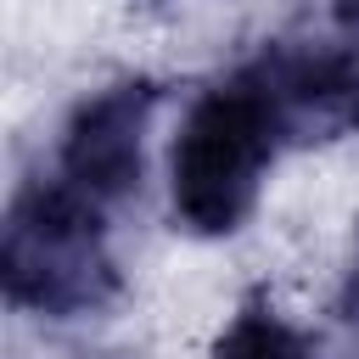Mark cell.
Masks as SVG:
<instances>
[{
  "mask_svg": "<svg viewBox=\"0 0 359 359\" xmlns=\"http://www.w3.org/2000/svg\"><path fill=\"white\" fill-rule=\"evenodd\" d=\"M286 151L359 135V0H297L292 22L241 62Z\"/></svg>",
  "mask_w": 359,
  "mask_h": 359,
  "instance_id": "3957f363",
  "label": "cell"
},
{
  "mask_svg": "<svg viewBox=\"0 0 359 359\" xmlns=\"http://www.w3.org/2000/svg\"><path fill=\"white\" fill-rule=\"evenodd\" d=\"M331 337H337V359H359V241H353V258L331 303Z\"/></svg>",
  "mask_w": 359,
  "mask_h": 359,
  "instance_id": "8992f818",
  "label": "cell"
},
{
  "mask_svg": "<svg viewBox=\"0 0 359 359\" xmlns=\"http://www.w3.org/2000/svg\"><path fill=\"white\" fill-rule=\"evenodd\" d=\"M163 90L146 73L112 79L101 90H90L56 140V180L73 185L79 196H90L95 208H123L129 196H140L146 180V135H151V112H157Z\"/></svg>",
  "mask_w": 359,
  "mask_h": 359,
  "instance_id": "277c9868",
  "label": "cell"
},
{
  "mask_svg": "<svg viewBox=\"0 0 359 359\" xmlns=\"http://www.w3.org/2000/svg\"><path fill=\"white\" fill-rule=\"evenodd\" d=\"M0 292L11 309L39 320L101 314L123 292V269L107 241V208L56 174L28 180L0 224Z\"/></svg>",
  "mask_w": 359,
  "mask_h": 359,
  "instance_id": "7a4b0ae2",
  "label": "cell"
},
{
  "mask_svg": "<svg viewBox=\"0 0 359 359\" xmlns=\"http://www.w3.org/2000/svg\"><path fill=\"white\" fill-rule=\"evenodd\" d=\"M286 151L258 84L236 67L219 84H208L168 146V208L185 236L219 241L241 230L264 196V174Z\"/></svg>",
  "mask_w": 359,
  "mask_h": 359,
  "instance_id": "6da1fadb",
  "label": "cell"
},
{
  "mask_svg": "<svg viewBox=\"0 0 359 359\" xmlns=\"http://www.w3.org/2000/svg\"><path fill=\"white\" fill-rule=\"evenodd\" d=\"M213 359H320V342L292 314H280L269 292H252L213 337Z\"/></svg>",
  "mask_w": 359,
  "mask_h": 359,
  "instance_id": "5b68a950",
  "label": "cell"
}]
</instances>
